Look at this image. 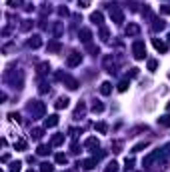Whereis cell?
<instances>
[{"label": "cell", "mask_w": 170, "mask_h": 172, "mask_svg": "<svg viewBox=\"0 0 170 172\" xmlns=\"http://www.w3.org/2000/svg\"><path fill=\"white\" fill-rule=\"evenodd\" d=\"M86 146H88V148H94V146H98V140H96V138H88Z\"/></svg>", "instance_id": "14"}, {"label": "cell", "mask_w": 170, "mask_h": 172, "mask_svg": "<svg viewBox=\"0 0 170 172\" xmlns=\"http://www.w3.org/2000/svg\"><path fill=\"white\" fill-rule=\"evenodd\" d=\"M80 60H82V56H80L78 52H72V54L68 56L66 64H68V66H76V64H80Z\"/></svg>", "instance_id": "3"}, {"label": "cell", "mask_w": 170, "mask_h": 172, "mask_svg": "<svg viewBox=\"0 0 170 172\" xmlns=\"http://www.w3.org/2000/svg\"><path fill=\"white\" fill-rule=\"evenodd\" d=\"M16 148H18V150H24V148H26V140H22V138H20V140L16 142Z\"/></svg>", "instance_id": "17"}, {"label": "cell", "mask_w": 170, "mask_h": 172, "mask_svg": "<svg viewBox=\"0 0 170 172\" xmlns=\"http://www.w3.org/2000/svg\"><path fill=\"white\" fill-rule=\"evenodd\" d=\"M68 106V98H58L56 100V108L60 110V108H66Z\"/></svg>", "instance_id": "8"}, {"label": "cell", "mask_w": 170, "mask_h": 172, "mask_svg": "<svg viewBox=\"0 0 170 172\" xmlns=\"http://www.w3.org/2000/svg\"><path fill=\"white\" fill-rule=\"evenodd\" d=\"M58 124V116L54 114V116H48V118H46V122H44V126L46 128H52V126H56Z\"/></svg>", "instance_id": "6"}, {"label": "cell", "mask_w": 170, "mask_h": 172, "mask_svg": "<svg viewBox=\"0 0 170 172\" xmlns=\"http://www.w3.org/2000/svg\"><path fill=\"white\" fill-rule=\"evenodd\" d=\"M106 172H118V164H116V162H112V164H108V168H106Z\"/></svg>", "instance_id": "16"}, {"label": "cell", "mask_w": 170, "mask_h": 172, "mask_svg": "<svg viewBox=\"0 0 170 172\" xmlns=\"http://www.w3.org/2000/svg\"><path fill=\"white\" fill-rule=\"evenodd\" d=\"M94 164H96V160H84V162H82V166H84L86 170H90V168H94Z\"/></svg>", "instance_id": "13"}, {"label": "cell", "mask_w": 170, "mask_h": 172, "mask_svg": "<svg viewBox=\"0 0 170 172\" xmlns=\"http://www.w3.org/2000/svg\"><path fill=\"white\" fill-rule=\"evenodd\" d=\"M46 152H48L46 146H40V148H38V154H46Z\"/></svg>", "instance_id": "28"}, {"label": "cell", "mask_w": 170, "mask_h": 172, "mask_svg": "<svg viewBox=\"0 0 170 172\" xmlns=\"http://www.w3.org/2000/svg\"><path fill=\"white\" fill-rule=\"evenodd\" d=\"M40 170H42V172H52V166H50V164H42Z\"/></svg>", "instance_id": "24"}, {"label": "cell", "mask_w": 170, "mask_h": 172, "mask_svg": "<svg viewBox=\"0 0 170 172\" xmlns=\"http://www.w3.org/2000/svg\"><path fill=\"white\" fill-rule=\"evenodd\" d=\"M132 52H134V58H136V60H142L144 54H146V46H144V42H142V40H138V42L132 46Z\"/></svg>", "instance_id": "1"}, {"label": "cell", "mask_w": 170, "mask_h": 172, "mask_svg": "<svg viewBox=\"0 0 170 172\" xmlns=\"http://www.w3.org/2000/svg\"><path fill=\"white\" fill-rule=\"evenodd\" d=\"M62 140H64V136H60V134H58V136L52 138V144H54V146H58V144H62Z\"/></svg>", "instance_id": "15"}, {"label": "cell", "mask_w": 170, "mask_h": 172, "mask_svg": "<svg viewBox=\"0 0 170 172\" xmlns=\"http://www.w3.org/2000/svg\"><path fill=\"white\" fill-rule=\"evenodd\" d=\"M138 32H140L138 24H128V26H126V34H128V36H136Z\"/></svg>", "instance_id": "5"}, {"label": "cell", "mask_w": 170, "mask_h": 172, "mask_svg": "<svg viewBox=\"0 0 170 172\" xmlns=\"http://www.w3.org/2000/svg\"><path fill=\"white\" fill-rule=\"evenodd\" d=\"M58 48H60V44H58V42H52V44H48V50H52V52H56Z\"/></svg>", "instance_id": "19"}, {"label": "cell", "mask_w": 170, "mask_h": 172, "mask_svg": "<svg viewBox=\"0 0 170 172\" xmlns=\"http://www.w3.org/2000/svg\"><path fill=\"white\" fill-rule=\"evenodd\" d=\"M8 4L10 6H18V4H22V0H8Z\"/></svg>", "instance_id": "27"}, {"label": "cell", "mask_w": 170, "mask_h": 172, "mask_svg": "<svg viewBox=\"0 0 170 172\" xmlns=\"http://www.w3.org/2000/svg\"><path fill=\"white\" fill-rule=\"evenodd\" d=\"M28 172H34V170H28Z\"/></svg>", "instance_id": "30"}, {"label": "cell", "mask_w": 170, "mask_h": 172, "mask_svg": "<svg viewBox=\"0 0 170 172\" xmlns=\"http://www.w3.org/2000/svg\"><path fill=\"white\" fill-rule=\"evenodd\" d=\"M92 110H94V112H102V110H104V106H102V104H94V106H92Z\"/></svg>", "instance_id": "22"}, {"label": "cell", "mask_w": 170, "mask_h": 172, "mask_svg": "<svg viewBox=\"0 0 170 172\" xmlns=\"http://www.w3.org/2000/svg\"><path fill=\"white\" fill-rule=\"evenodd\" d=\"M126 88H128V82H126V80H122L120 84H118V90H120V92H124Z\"/></svg>", "instance_id": "18"}, {"label": "cell", "mask_w": 170, "mask_h": 172, "mask_svg": "<svg viewBox=\"0 0 170 172\" xmlns=\"http://www.w3.org/2000/svg\"><path fill=\"white\" fill-rule=\"evenodd\" d=\"M80 36H82V42H90V30H82Z\"/></svg>", "instance_id": "12"}, {"label": "cell", "mask_w": 170, "mask_h": 172, "mask_svg": "<svg viewBox=\"0 0 170 172\" xmlns=\"http://www.w3.org/2000/svg\"><path fill=\"white\" fill-rule=\"evenodd\" d=\"M160 122H162V124H170V116H164V118H162Z\"/></svg>", "instance_id": "29"}, {"label": "cell", "mask_w": 170, "mask_h": 172, "mask_svg": "<svg viewBox=\"0 0 170 172\" xmlns=\"http://www.w3.org/2000/svg\"><path fill=\"white\" fill-rule=\"evenodd\" d=\"M56 162L64 164V162H66V156H64V154H56Z\"/></svg>", "instance_id": "20"}, {"label": "cell", "mask_w": 170, "mask_h": 172, "mask_svg": "<svg viewBox=\"0 0 170 172\" xmlns=\"http://www.w3.org/2000/svg\"><path fill=\"white\" fill-rule=\"evenodd\" d=\"M152 44H154V48H156L158 52H166V44H164L162 40H158V38H154V42H152Z\"/></svg>", "instance_id": "7"}, {"label": "cell", "mask_w": 170, "mask_h": 172, "mask_svg": "<svg viewBox=\"0 0 170 172\" xmlns=\"http://www.w3.org/2000/svg\"><path fill=\"white\" fill-rule=\"evenodd\" d=\"M110 16H112V20L114 22H122V12H120V8H112V10H110Z\"/></svg>", "instance_id": "4"}, {"label": "cell", "mask_w": 170, "mask_h": 172, "mask_svg": "<svg viewBox=\"0 0 170 172\" xmlns=\"http://www.w3.org/2000/svg\"><path fill=\"white\" fill-rule=\"evenodd\" d=\"M30 112H32V116H40L44 112V104L42 102H32L30 104Z\"/></svg>", "instance_id": "2"}, {"label": "cell", "mask_w": 170, "mask_h": 172, "mask_svg": "<svg viewBox=\"0 0 170 172\" xmlns=\"http://www.w3.org/2000/svg\"><path fill=\"white\" fill-rule=\"evenodd\" d=\"M90 20H92V22H96V24H100L102 22V14H100V12H94V14L90 16Z\"/></svg>", "instance_id": "10"}, {"label": "cell", "mask_w": 170, "mask_h": 172, "mask_svg": "<svg viewBox=\"0 0 170 172\" xmlns=\"http://www.w3.org/2000/svg\"><path fill=\"white\" fill-rule=\"evenodd\" d=\"M96 128H98L100 132H106V124H104V122H98V124H96Z\"/></svg>", "instance_id": "26"}, {"label": "cell", "mask_w": 170, "mask_h": 172, "mask_svg": "<svg viewBox=\"0 0 170 172\" xmlns=\"http://www.w3.org/2000/svg\"><path fill=\"white\" fill-rule=\"evenodd\" d=\"M110 90H112V88H110V82H102V86H100L102 94H110Z\"/></svg>", "instance_id": "9"}, {"label": "cell", "mask_w": 170, "mask_h": 172, "mask_svg": "<svg viewBox=\"0 0 170 172\" xmlns=\"http://www.w3.org/2000/svg\"><path fill=\"white\" fill-rule=\"evenodd\" d=\"M20 166H22L20 162H14V164H12V168H10V170H12V172H18V170H20Z\"/></svg>", "instance_id": "23"}, {"label": "cell", "mask_w": 170, "mask_h": 172, "mask_svg": "<svg viewBox=\"0 0 170 172\" xmlns=\"http://www.w3.org/2000/svg\"><path fill=\"white\" fill-rule=\"evenodd\" d=\"M28 46H30V48H38V46H40V38L34 36V40H28Z\"/></svg>", "instance_id": "11"}, {"label": "cell", "mask_w": 170, "mask_h": 172, "mask_svg": "<svg viewBox=\"0 0 170 172\" xmlns=\"http://www.w3.org/2000/svg\"><path fill=\"white\" fill-rule=\"evenodd\" d=\"M78 4H80V8H86L90 4V0H78Z\"/></svg>", "instance_id": "25"}, {"label": "cell", "mask_w": 170, "mask_h": 172, "mask_svg": "<svg viewBox=\"0 0 170 172\" xmlns=\"http://www.w3.org/2000/svg\"><path fill=\"white\" fill-rule=\"evenodd\" d=\"M156 66H158L156 60H150V62H148V68H150V70H156Z\"/></svg>", "instance_id": "21"}]
</instances>
